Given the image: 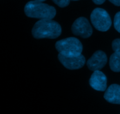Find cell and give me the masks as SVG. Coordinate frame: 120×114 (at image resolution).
<instances>
[{
  "label": "cell",
  "mask_w": 120,
  "mask_h": 114,
  "mask_svg": "<svg viewBox=\"0 0 120 114\" xmlns=\"http://www.w3.org/2000/svg\"><path fill=\"white\" fill-rule=\"evenodd\" d=\"M62 33L59 23L51 19H40L36 22L32 29V34L35 39L57 38Z\"/></svg>",
  "instance_id": "obj_1"
},
{
  "label": "cell",
  "mask_w": 120,
  "mask_h": 114,
  "mask_svg": "<svg viewBox=\"0 0 120 114\" xmlns=\"http://www.w3.org/2000/svg\"><path fill=\"white\" fill-rule=\"evenodd\" d=\"M24 12L28 17L40 19H52L56 14L55 7L35 0L26 3L25 6Z\"/></svg>",
  "instance_id": "obj_2"
},
{
  "label": "cell",
  "mask_w": 120,
  "mask_h": 114,
  "mask_svg": "<svg viewBox=\"0 0 120 114\" xmlns=\"http://www.w3.org/2000/svg\"><path fill=\"white\" fill-rule=\"evenodd\" d=\"M55 48L59 53L66 56H75L81 55L83 45L78 39L70 37L57 41Z\"/></svg>",
  "instance_id": "obj_3"
},
{
  "label": "cell",
  "mask_w": 120,
  "mask_h": 114,
  "mask_svg": "<svg viewBox=\"0 0 120 114\" xmlns=\"http://www.w3.org/2000/svg\"><path fill=\"white\" fill-rule=\"evenodd\" d=\"M90 19L94 27L101 32L107 31L112 23L109 13L105 9L100 8L93 11L90 15Z\"/></svg>",
  "instance_id": "obj_4"
},
{
  "label": "cell",
  "mask_w": 120,
  "mask_h": 114,
  "mask_svg": "<svg viewBox=\"0 0 120 114\" xmlns=\"http://www.w3.org/2000/svg\"><path fill=\"white\" fill-rule=\"evenodd\" d=\"M71 31L74 35L83 38H88L93 33V29L87 19L84 17L77 18L73 23Z\"/></svg>",
  "instance_id": "obj_5"
},
{
  "label": "cell",
  "mask_w": 120,
  "mask_h": 114,
  "mask_svg": "<svg viewBox=\"0 0 120 114\" xmlns=\"http://www.w3.org/2000/svg\"><path fill=\"white\" fill-rule=\"evenodd\" d=\"M58 59L69 70H77L83 67L86 63V59L82 54L79 56H66L59 53Z\"/></svg>",
  "instance_id": "obj_6"
},
{
  "label": "cell",
  "mask_w": 120,
  "mask_h": 114,
  "mask_svg": "<svg viewBox=\"0 0 120 114\" xmlns=\"http://www.w3.org/2000/svg\"><path fill=\"white\" fill-rule=\"evenodd\" d=\"M107 62V57L104 51L101 50L96 51L87 62L88 68L91 71L100 70Z\"/></svg>",
  "instance_id": "obj_7"
},
{
  "label": "cell",
  "mask_w": 120,
  "mask_h": 114,
  "mask_svg": "<svg viewBox=\"0 0 120 114\" xmlns=\"http://www.w3.org/2000/svg\"><path fill=\"white\" fill-rule=\"evenodd\" d=\"M90 86L98 91H105L107 89V79L103 72L100 70L94 71L89 80Z\"/></svg>",
  "instance_id": "obj_8"
},
{
  "label": "cell",
  "mask_w": 120,
  "mask_h": 114,
  "mask_svg": "<svg viewBox=\"0 0 120 114\" xmlns=\"http://www.w3.org/2000/svg\"><path fill=\"white\" fill-rule=\"evenodd\" d=\"M104 98L111 104H120V85L116 84L110 85L105 90Z\"/></svg>",
  "instance_id": "obj_9"
},
{
  "label": "cell",
  "mask_w": 120,
  "mask_h": 114,
  "mask_svg": "<svg viewBox=\"0 0 120 114\" xmlns=\"http://www.w3.org/2000/svg\"><path fill=\"white\" fill-rule=\"evenodd\" d=\"M110 69L114 72H120V53L114 51L111 55L109 62Z\"/></svg>",
  "instance_id": "obj_10"
},
{
  "label": "cell",
  "mask_w": 120,
  "mask_h": 114,
  "mask_svg": "<svg viewBox=\"0 0 120 114\" xmlns=\"http://www.w3.org/2000/svg\"><path fill=\"white\" fill-rule=\"evenodd\" d=\"M114 26L117 31L120 33V11L116 14L114 19Z\"/></svg>",
  "instance_id": "obj_11"
},
{
  "label": "cell",
  "mask_w": 120,
  "mask_h": 114,
  "mask_svg": "<svg viewBox=\"0 0 120 114\" xmlns=\"http://www.w3.org/2000/svg\"><path fill=\"white\" fill-rule=\"evenodd\" d=\"M70 0H52L53 2L61 8H64L69 5Z\"/></svg>",
  "instance_id": "obj_12"
},
{
  "label": "cell",
  "mask_w": 120,
  "mask_h": 114,
  "mask_svg": "<svg viewBox=\"0 0 120 114\" xmlns=\"http://www.w3.org/2000/svg\"><path fill=\"white\" fill-rule=\"evenodd\" d=\"M112 50L120 53V39H116L112 42Z\"/></svg>",
  "instance_id": "obj_13"
},
{
  "label": "cell",
  "mask_w": 120,
  "mask_h": 114,
  "mask_svg": "<svg viewBox=\"0 0 120 114\" xmlns=\"http://www.w3.org/2000/svg\"><path fill=\"white\" fill-rule=\"evenodd\" d=\"M110 2L116 6H120V0H109Z\"/></svg>",
  "instance_id": "obj_14"
},
{
  "label": "cell",
  "mask_w": 120,
  "mask_h": 114,
  "mask_svg": "<svg viewBox=\"0 0 120 114\" xmlns=\"http://www.w3.org/2000/svg\"><path fill=\"white\" fill-rule=\"evenodd\" d=\"M94 3H95L97 5H101L104 3L105 1V0H92Z\"/></svg>",
  "instance_id": "obj_15"
},
{
  "label": "cell",
  "mask_w": 120,
  "mask_h": 114,
  "mask_svg": "<svg viewBox=\"0 0 120 114\" xmlns=\"http://www.w3.org/2000/svg\"><path fill=\"white\" fill-rule=\"evenodd\" d=\"M36 1H39V2H43V1H45L46 0H35Z\"/></svg>",
  "instance_id": "obj_16"
},
{
  "label": "cell",
  "mask_w": 120,
  "mask_h": 114,
  "mask_svg": "<svg viewBox=\"0 0 120 114\" xmlns=\"http://www.w3.org/2000/svg\"><path fill=\"white\" fill-rule=\"evenodd\" d=\"M72 1H79V0H72Z\"/></svg>",
  "instance_id": "obj_17"
}]
</instances>
